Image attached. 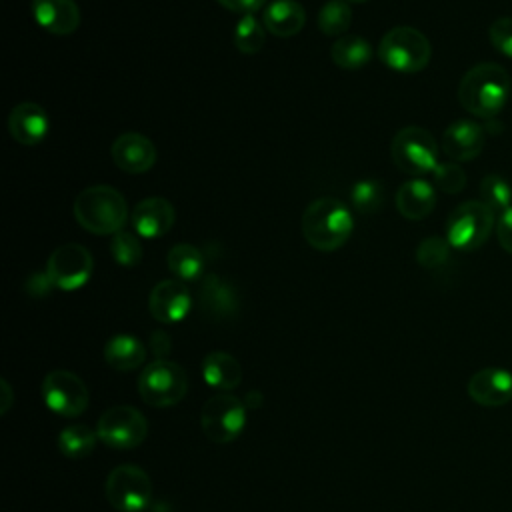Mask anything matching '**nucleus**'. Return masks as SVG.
Returning a JSON list of instances; mask_svg holds the SVG:
<instances>
[{
    "mask_svg": "<svg viewBox=\"0 0 512 512\" xmlns=\"http://www.w3.org/2000/svg\"><path fill=\"white\" fill-rule=\"evenodd\" d=\"M508 94L510 76L494 62L472 66L458 84V100L462 108L482 120H492L506 106Z\"/></svg>",
    "mask_w": 512,
    "mask_h": 512,
    "instance_id": "obj_1",
    "label": "nucleus"
},
{
    "mask_svg": "<svg viewBox=\"0 0 512 512\" xmlns=\"http://www.w3.org/2000/svg\"><path fill=\"white\" fill-rule=\"evenodd\" d=\"M352 230V212L344 202L332 196L312 200L302 214V234L306 242L320 252H334L344 246Z\"/></svg>",
    "mask_w": 512,
    "mask_h": 512,
    "instance_id": "obj_2",
    "label": "nucleus"
},
{
    "mask_svg": "<svg viewBox=\"0 0 512 512\" xmlns=\"http://www.w3.org/2000/svg\"><path fill=\"white\" fill-rule=\"evenodd\" d=\"M76 222L98 236L116 234L128 222V206L124 196L106 184L84 188L74 200Z\"/></svg>",
    "mask_w": 512,
    "mask_h": 512,
    "instance_id": "obj_3",
    "label": "nucleus"
},
{
    "mask_svg": "<svg viewBox=\"0 0 512 512\" xmlns=\"http://www.w3.org/2000/svg\"><path fill=\"white\" fill-rule=\"evenodd\" d=\"M432 46L428 38L412 26H396L388 30L378 44V58L390 70L400 74H416L430 62Z\"/></svg>",
    "mask_w": 512,
    "mask_h": 512,
    "instance_id": "obj_4",
    "label": "nucleus"
},
{
    "mask_svg": "<svg viewBox=\"0 0 512 512\" xmlns=\"http://www.w3.org/2000/svg\"><path fill=\"white\" fill-rule=\"evenodd\" d=\"M496 212L482 200H468L456 206L446 220V240L452 248L470 252L478 250L490 236Z\"/></svg>",
    "mask_w": 512,
    "mask_h": 512,
    "instance_id": "obj_5",
    "label": "nucleus"
},
{
    "mask_svg": "<svg viewBox=\"0 0 512 512\" xmlns=\"http://www.w3.org/2000/svg\"><path fill=\"white\" fill-rule=\"evenodd\" d=\"M186 390L188 378L182 366L164 358L150 362L138 378V392L142 400L154 408L178 404Z\"/></svg>",
    "mask_w": 512,
    "mask_h": 512,
    "instance_id": "obj_6",
    "label": "nucleus"
},
{
    "mask_svg": "<svg viewBox=\"0 0 512 512\" xmlns=\"http://www.w3.org/2000/svg\"><path fill=\"white\" fill-rule=\"evenodd\" d=\"M390 154L394 164L412 176L434 172L438 166V144L434 136L420 126H406L392 138Z\"/></svg>",
    "mask_w": 512,
    "mask_h": 512,
    "instance_id": "obj_7",
    "label": "nucleus"
},
{
    "mask_svg": "<svg viewBox=\"0 0 512 512\" xmlns=\"http://www.w3.org/2000/svg\"><path fill=\"white\" fill-rule=\"evenodd\" d=\"M246 424V404L228 394L220 392L206 400L200 414V426L208 440L216 444L232 442L240 436Z\"/></svg>",
    "mask_w": 512,
    "mask_h": 512,
    "instance_id": "obj_8",
    "label": "nucleus"
},
{
    "mask_svg": "<svg viewBox=\"0 0 512 512\" xmlns=\"http://www.w3.org/2000/svg\"><path fill=\"white\" fill-rule=\"evenodd\" d=\"M106 498L120 512H140L152 498L150 476L134 464H120L106 478Z\"/></svg>",
    "mask_w": 512,
    "mask_h": 512,
    "instance_id": "obj_9",
    "label": "nucleus"
},
{
    "mask_svg": "<svg viewBox=\"0 0 512 512\" xmlns=\"http://www.w3.org/2000/svg\"><path fill=\"white\" fill-rule=\"evenodd\" d=\"M146 432V418L134 406H112L100 416L96 424L98 438L116 450L136 448L144 442Z\"/></svg>",
    "mask_w": 512,
    "mask_h": 512,
    "instance_id": "obj_10",
    "label": "nucleus"
},
{
    "mask_svg": "<svg viewBox=\"0 0 512 512\" xmlns=\"http://www.w3.org/2000/svg\"><path fill=\"white\" fill-rule=\"evenodd\" d=\"M44 404L58 416L74 418L88 408V388L70 370H52L42 380Z\"/></svg>",
    "mask_w": 512,
    "mask_h": 512,
    "instance_id": "obj_11",
    "label": "nucleus"
},
{
    "mask_svg": "<svg viewBox=\"0 0 512 512\" xmlns=\"http://www.w3.org/2000/svg\"><path fill=\"white\" fill-rule=\"evenodd\" d=\"M94 270L90 252L80 244H62L58 246L46 262V272L52 284L60 290H78L82 288Z\"/></svg>",
    "mask_w": 512,
    "mask_h": 512,
    "instance_id": "obj_12",
    "label": "nucleus"
},
{
    "mask_svg": "<svg viewBox=\"0 0 512 512\" xmlns=\"http://www.w3.org/2000/svg\"><path fill=\"white\" fill-rule=\"evenodd\" d=\"M150 314L164 324L180 322L188 316L192 308L190 290L182 280H162L158 282L148 298Z\"/></svg>",
    "mask_w": 512,
    "mask_h": 512,
    "instance_id": "obj_13",
    "label": "nucleus"
},
{
    "mask_svg": "<svg viewBox=\"0 0 512 512\" xmlns=\"http://www.w3.org/2000/svg\"><path fill=\"white\" fill-rule=\"evenodd\" d=\"M468 396L486 408H498L512 400V372L488 366L474 372L468 380Z\"/></svg>",
    "mask_w": 512,
    "mask_h": 512,
    "instance_id": "obj_14",
    "label": "nucleus"
},
{
    "mask_svg": "<svg viewBox=\"0 0 512 512\" xmlns=\"http://www.w3.org/2000/svg\"><path fill=\"white\" fill-rule=\"evenodd\" d=\"M176 210L162 196H150L140 200L130 212L132 230L142 238H160L174 226Z\"/></svg>",
    "mask_w": 512,
    "mask_h": 512,
    "instance_id": "obj_15",
    "label": "nucleus"
},
{
    "mask_svg": "<svg viewBox=\"0 0 512 512\" xmlns=\"http://www.w3.org/2000/svg\"><path fill=\"white\" fill-rule=\"evenodd\" d=\"M110 154L114 164L128 174H142L148 172L156 162V148L150 138L138 132H124L120 134L112 146Z\"/></svg>",
    "mask_w": 512,
    "mask_h": 512,
    "instance_id": "obj_16",
    "label": "nucleus"
},
{
    "mask_svg": "<svg viewBox=\"0 0 512 512\" xmlns=\"http://www.w3.org/2000/svg\"><path fill=\"white\" fill-rule=\"evenodd\" d=\"M484 142H486L484 128L478 122L462 118L452 122L444 130L442 152L456 162H468L482 152Z\"/></svg>",
    "mask_w": 512,
    "mask_h": 512,
    "instance_id": "obj_17",
    "label": "nucleus"
},
{
    "mask_svg": "<svg viewBox=\"0 0 512 512\" xmlns=\"http://www.w3.org/2000/svg\"><path fill=\"white\" fill-rule=\"evenodd\" d=\"M48 130L50 118L40 104L20 102L10 110L8 132L16 142L24 146H34L46 138Z\"/></svg>",
    "mask_w": 512,
    "mask_h": 512,
    "instance_id": "obj_18",
    "label": "nucleus"
},
{
    "mask_svg": "<svg viewBox=\"0 0 512 512\" xmlns=\"http://www.w3.org/2000/svg\"><path fill=\"white\" fill-rule=\"evenodd\" d=\"M32 16L50 34L66 36L80 26V8L74 0H32Z\"/></svg>",
    "mask_w": 512,
    "mask_h": 512,
    "instance_id": "obj_19",
    "label": "nucleus"
},
{
    "mask_svg": "<svg viewBox=\"0 0 512 512\" xmlns=\"http://www.w3.org/2000/svg\"><path fill=\"white\" fill-rule=\"evenodd\" d=\"M436 206V190L430 182L414 178L404 182L396 192V208L406 220H422Z\"/></svg>",
    "mask_w": 512,
    "mask_h": 512,
    "instance_id": "obj_20",
    "label": "nucleus"
},
{
    "mask_svg": "<svg viewBox=\"0 0 512 512\" xmlns=\"http://www.w3.org/2000/svg\"><path fill=\"white\" fill-rule=\"evenodd\" d=\"M306 12L296 0H274L264 8L262 24L264 28L278 36V38H290L298 34L304 28Z\"/></svg>",
    "mask_w": 512,
    "mask_h": 512,
    "instance_id": "obj_21",
    "label": "nucleus"
},
{
    "mask_svg": "<svg viewBox=\"0 0 512 512\" xmlns=\"http://www.w3.org/2000/svg\"><path fill=\"white\" fill-rule=\"evenodd\" d=\"M202 376H204L206 384L226 392L240 384L242 368H240V362L232 354L216 350V352H210L204 356Z\"/></svg>",
    "mask_w": 512,
    "mask_h": 512,
    "instance_id": "obj_22",
    "label": "nucleus"
},
{
    "mask_svg": "<svg viewBox=\"0 0 512 512\" xmlns=\"http://www.w3.org/2000/svg\"><path fill=\"white\" fill-rule=\"evenodd\" d=\"M104 358L116 370H134L144 362L146 348L134 334H116L106 342Z\"/></svg>",
    "mask_w": 512,
    "mask_h": 512,
    "instance_id": "obj_23",
    "label": "nucleus"
},
{
    "mask_svg": "<svg viewBox=\"0 0 512 512\" xmlns=\"http://www.w3.org/2000/svg\"><path fill=\"white\" fill-rule=\"evenodd\" d=\"M200 304L206 314L224 318L236 312L238 298H236V292L226 282H222L216 274H208L200 290Z\"/></svg>",
    "mask_w": 512,
    "mask_h": 512,
    "instance_id": "obj_24",
    "label": "nucleus"
},
{
    "mask_svg": "<svg viewBox=\"0 0 512 512\" xmlns=\"http://www.w3.org/2000/svg\"><path fill=\"white\" fill-rule=\"evenodd\" d=\"M330 58L336 66L344 70H358L372 60V46L366 38L358 34L340 36L330 46Z\"/></svg>",
    "mask_w": 512,
    "mask_h": 512,
    "instance_id": "obj_25",
    "label": "nucleus"
},
{
    "mask_svg": "<svg viewBox=\"0 0 512 512\" xmlns=\"http://www.w3.org/2000/svg\"><path fill=\"white\" fill-rule=\"evenodd\" d=\"M168 268L182 282L200 280L204 274V256L192 244H176L168 252Z\"/></svg>",
    "mask_w": 512,
    "mask_h": 512,
    "instance_id": "obj_26",
    "label": "nucleus"
},
{
    "mask_svg": "<svg viewBox=\"0 0 512 512\" xmlns=\"http://www.w3.org/2000/svg\"><path fill=\"white\" fill-rule=\"evenodd\" d=\"M96 432L86 424H72L60 430L58 434V448L68 458H84L94 450Z\"/></svg>",
    "mask_w": 512,
    "mask_h": 512,
    "instance_id": "obj_27",
    "label": "nucleus"
},
{
    "mask_svg": "<svg viewBox=\"0 0 512 512\" xmlns=\"http://www.w3.org/2000/svg\"><path fill=\"white\" fill-rule=\"evenodd\" d=\"M266 42V28L254 14H244L234 28V46L242 54H256Z\"/></svg>",
    "mask_w": 512,
    "mask_h": 512,
    "instance_id": "obj_28",
    "label": "nucleus"
},
{
    "mask_svg": "<svg viewBox=\"0 0 512 512\" xmlns=\"http://www.w3.org/2000/svg\"><path fill=\"white\" fill-rule=\"evenodd\" d=\"M352 22L348 0H328L318 12V28L326 36H342Z\"/></svg>",
    "mask_w": 512,
    "mask_h": 512,
    "instance_id": "obj_29",
    "label": "nucleus"
},
{
    "mask_svg": "<svg viewBox=\"0 0 512 512\" xmlns=\"http://www.w3.org/2000/svg\"><path fill=\"white\" fill-rule=\"evenodd\" d=\"M110 254L116 260V264H120L124 268H132V266L140 264L144 252H142L138 234L134 230H124V228L120 232L112 234Z\"/></svg>",
    "mask_w": 512,
    "mask_h": 512,
    "instance_id": "obj_30",
    "label": "nucleus"
},
{
    "mask_svg": "<svg viewBox=\"0 0 512 512\" xmlns=\"http://www.w3.org/2000/svg\"><path fill=\"white\" fill-rule=\"evenodd\" d=\"M384 196H386V190L382 186L380 180H372V178H366V180H358L352 190H350V200H352V206L360 212V214H372L376 212L382 202H384Z\"/></svg>",
    "mask_w": 512,
    "mask_h": 512,
    "instance_id": "obj_31",
    "label": "nucleus"
},
{
    "mask_svg": "<svg viewBox=\"0 0 512 512\" xmlns=\"http://www.w3.org/2000/svg\"><path fill=\"white\" fill-rule=\"evenodd\" d=\"M480 200L494 212H504L512 206V188L502 176L488 174L480 182Z\"/></svg>",
    "mask_w": 512,
    "mask_h": 512,
    "instance_id": "obj_32",
    "label": "nucleus"
},
{
    "mask_svg": "<svg viewBox=\"0 0 512 512\" xmlns=\"http://www.w3.org/2000/svg\"><path fill=\"white\" fill-rule=\"evenodd\" d=\"M450 244L446 238H438V236H430L426 240H422L418 244L416 250V260L420 266L424 268H438L442 264L448 262L450 258Z\"/></svg>",
    "mask_w": 512,
    "mask_h": 512,
    "instance_id": "obj_33",
    "label": "nucleus"
},
{
    "mask_svg": "<svg viewBox=\"0 0 512 512\" xmlns=\"http://www.w3.org/2000/svg\"><path fill=\"white\" fill-rule=\"evenodd\" d=\"M432 176L436 188L446 194H458L466 186V172L456 162H438Z\"/></svg>",
    "mask_w": 512,
    "mask_h": 512,
    "instance_id": "obj_34",
    "label": "nucleus"
},
{
    "mask_svg": "<svg viewBox=\"0 0 512 512\" xmlns=\"http://www.w3.org/2000/svg\"><path fill=\"white\" fill-rule=\"evenodd\" d=\"M488 38L500 54L512 58V16L496 18L488 28Z\"/></svg>",
    "mask_w": 512,
    "mask_h": 512,
    "instance_id": "obj_35",
    "label": "nucleus"
},
{
    "mask_svg": "<svg viewBox=\"0 0 512 512\" xmlns=\"http://www.w3.org/2000/svg\"><path fill=\"white\" fill-rule=\"evenodd\" d=\"M496 236H498V242L504 248V252L512 254V206L506 208L504 212H500V216L496 220Z\"/></svg>",
    "mask_w": 512,
    "mask_h": 512,
    "instance_id": "obj_36",
    "label": "nucleus"
},
{
    "mask_svg": "<svg viewBox=\"0 0 512 512\" xmlns=\"http://www.w3.org/2000/svg\"><path fill=\"white\" fill-rule=\"evenodd\" d=\"M224 8L232 10V12H238V14H254L256 10L264 8L266 0H218Z\"/></svg>",
    "mask_w": 512,
    "mask_h": 512,
    "instance_id": "obj_37",
    "label": "nucleus"
},
{
    "mask_svg": "<svg viewBox=\"0 0 512 512\" xmlns=\"http://www.w3.org/2000/svg\"><path fill=\"white\" fill-rule=\"evenodd\" d=\"M152 350H154V354L158 356L156 360H160V356H164V354L170 350V340L166 338L164 332H156V334L152 336Z\"/></svg>",
    "mask_w": 512,
    "mask_h": 512,
    "instance_id": "obj_38",
    "label": "nucleus"
},
{
    "mask_svg": "<svg viewBox=\"0 0 512 512\" xmlns=\"http://www.w3.org/2000/svg\"><path fill=\"white\" fill-rule=\"evenodd\" d=\"M0 384H2V390H4V394H6L0 410H2V412H8V408H10V404H12V400H10V398H12V392H10V386H8V382H6V380H2Z\"/></svg>",
    "mask_w": 512,
    "mask_h": 512,
    "instance_id": "obj_39",
    "label": "nucleus"
},
{
    "mask_svg": "<svg viewBox=\"0 0 512 512\" xmlns=\"http://www.w3.org/2000/svg\"><path fill=\"white\" fill-rule=\"evenodd\" d=\"M348 2H356V4H360V2H368V0H348Z\"/></svg>",
    "mask_w": 512,
    "mask_h": 512,
    "instance_id": "obj_40",
    "label": "nucleus"
}]
</instances>
